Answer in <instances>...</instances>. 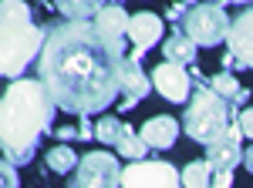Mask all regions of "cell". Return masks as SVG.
Segmentation results:
<instances>
[{
  "instance_id": "obj_24",
  "label": "cell",
  "mask_w": 253,
  "mask_h": 188,
  "mask_svg": "<svg viewBox=\"0 0 253 188\" xmlns=\"http://www.w3.org/2000/svg\"><path fill=\"white\" fill-rule=\"evenodd\" d=\"M78 138L81 141H95V125H91V118H81L78 121Z\"/></svg>"
},
{
  "instance_id": "obj_20",
  "label": "cell",
  "mask_w": 253,
  "mask_h": 188,
  "mask_svg": "<svg viewBox=\"0 0 253 188\" xmlns=\"http://www.w3.org/2000/svg\"><path fill=\"white\" fill-rule=\"evenodd\" d=\"M182 188H213V168L206 165V158L189 161L182 168Z\"/></svg>"
},
{
  "instance_id": "obj_9",
  "label": "cell",
  "mask_w": 253,
  "mask_h": 188,
  "mask_svg": "<svg viewBox=\"0 0 253 188\" xmlns=\"http://www.w3.org/2000/svg\"><path fill=\"white\" fill-rule=\"evenodd\" d=\"M118 88H122V104H118V111L135 108L142 97L152 94V77L142 71V61H135L132 54L118 64Z\"/></svg>"
},
{
  "instance_id": "obj_8",
  "label": "cell",
  "mask_w": 253,
  "mask_h": 188,
  "mask_svg": "<svg viewBox=\"0 0 253 188\" xmlns=\"http://www.w3.org/2000/svg\"><path fill=\"white\" fill-rule=\"evenodd\" d=\"M152 88H156L166 101H172V104L193 101V74H189V67H182V64H169V61L156 64V71H152Z\"/></svg>"
},
{
  "instance_id": "obj_7",
  "label": "cell",
  "mask_w": 253,
  "mask_h": 188,
  "mask_svg": "<svg viewBox=\"0 0 253 188\" xmlns=\"http://www.w3.org/2000/svg\"><path fill=\"white\" fill-rule=\"evenodd\" d=\"M182 175L169 161H132L122 171V188H179Z\"/></svg>"
},
{
  "instance_id": "obj_25",
  "label": "cell",
  "mask_w": 253,
  "mask_h": 188,
  "mask_svg": "<svg viewBox=\"0 0 253 188\" xmlns=\"http://www.w3.org/2000/svg\"><path fill=\"white\" fill-rule=\"evenodd\" d=\"M189 7H193V3H172V7L166 10V20H186Z\"/></svg>"
},
{
  "instance_id": "obj_13",
  "label": "cell",
  "mask_w": 253,
  "mask_h": 188,
  "mask_svg": "<svg viewBox=\"0 0 253 188\" xmlns=\"http://www.w3.org/2000/svg\"><path fill=\"white\" fill-rule=\"evenodd\" d=\"M138 134L145 138L149 148L166 151V148H172L175 138H179V121L169 118V114H159V118H149V121L142 125V131H138Z\"/></svg>"
},
{
  "instance_id": "obj_27",
  "label": "cell",
  "mask_w": 253,
  "mask_h": 188,
  "mask_svg": "<svg viewBox=\"0 0 253 188\" xmlns=\"http://www.w3.org/2000/svg\"><path fill=\"white\" fill-rule=\"evenodd\" d=\"M54 138H61V145H64V141H71V138H75V141H81L75 128H58V131H54Z\"/></svg>"
},
{
  "instance_id": "obj_2",
  "label": "cell",
  "mask_w": 253,
  "mask_h": 188,
  "mask_svg": "<svg viewBox=\"0 0 253 188\" xmlns=\"http://www.w3.org/2000/svg\"><path fill=\"white\" fill-rule=\"evenodd\" d=\"M61 108L54 104L51 91L41 84V77H20L7 84L3 101H0V141H3V158L14 165H27L34 155L44 131L54 128V114Z\"/></svg>"
},
{
  "instance_id": "obj_19",
  "label": "cell",
  "mask_w": 253,
  "mask_h": 188,
  "mask_svg": "<svg viewBox=\"0 0 253 188\" xmlns=\"http://www.w3.org/2000/svg\"><path fill=\"white\" fill-rule=\"evenodd\" d=\"M118 155L122 158H128V161H145V155H149V145H145V138L128 125L125 134H122V141H118Z\"/></svg>"
},
{
  "instance_id": "obj_1",
  "label": "cell",
  "mask_w": 253,
  "mask_h": 188,
  "mask_svg": "<svg viewBox=\"0 0 253 188\" xmlns=\"http://www.w3.org/2000/svg\"><path fill=\"white\" fill-rule=\"evenodd\" d=\"M125 61V37H108L95 24L58 20L47 24V44L38 61L41 84L68 114L91 118L122 94L118 64Z\"/></svg>"
},
{
  "instance_id": "obj_16",
  "label": "cell",
  "mask_w": 253,
  "mask_h": 188,
  "mask_svg": "<svg viewBox=\"0 0 253 188\" xmlns=\"http://www.w3.org/2000/svg\"><path fill=\"white\" fill-rule=\"evenodd\" d=\"M210 88H213L230 108H247V101H250V91L247 88H240V81H236V74H226V71H219V74L210 77Z\"/></svg>"
},
{
  "instance_id": "obj_15",
  "label": "cell",
  "mask_w": 253,
  "mask_h": 188,
  "mask_svg": "<svg viewBox=\"0 0 253 188\" xmlns=\"http://www.w3.org/2000/svg\"><path fill=\"white\" fill-rule=\"evenodd\" d=\"M196 51H199V47L182 34V27H179V24L172 27V34H169L166 44H162V57H166L169 64H182V67H189V64L196 61Z\"/></svg>"
},
{
  "instance_id": "obj_21",
  "label": "cell",
  "mask_w": 253,
  "mask_h": 188,
  "mask_svg": "<svg viewBox=\"0 0 253 188\" xmlns=\"http://www.w3.org/2000/svg\"><path fill=\"white\" fill-rule=\"evenodd\" d=\"M125 128H128V125H125L122 118H115V114H105V118L95 125V141H101V145H115V148H118V141H122Z\"/></svg>"
},
{
  "instance_id": "obj_18",
  "label": "cell",
  "mask_w": 253,
  "mask_h": 188,
  "mask_svg": "<svg viewBox=\"0 0 253 188\" xmlns=\"http://www.w3.org/2000/svg\"><path fill=\"white\" fill-rule=\"evenodd\" d=\"M81 158H75V151L68 148V145H58V148L47 151V158H44V171H54V175H68L71 168H78Z\"/></svg>"
},
{
  "instance_id": "obj_23",
  "label": "cell",
  "mask_w": 253,
  "mask_h": 188,
  "mask_svg": "<svg viewBox=\"0 0 253 188\" xmlns=\"http://www.w3.org/2000/svg\"><path fill=\"white\" fill-rule=\"evenodd\" d=\"M20 178H17V165L10 158H3V188H17Z\"/></svg>"
},
{
  "instance_id": "obj_17",
  "label": "cell",
  "mask_w": 253,
  "mask_h": 188,
  "mask_svg": "<svg viewBox=\"0 0 253 188\" xmlns=\"http://www.w3.org/2000/svg\"><path fill=\"white\" fill-rule=\"evenodd\" d=\"M61 10V17L64 20H75V24H91V20L101 14V7L105 3H95V0H61L54 3Z\"/></svg>"
},
{
  "instance_id": "obj_14",
  "label": "cell",
  "mask_w": 253,
  "mask_h": 188,
  "mask_svg": "<svg viewBox=\"0 0 253 188\" xmlns=\"http://www.w3.org/2000/svg\"><path fill=\"white\" fill-rule=\"evenodd\" d=\"M91 24H95L101 34H108V37H128L132 14H128L122 3H105V7H101V14H98Z\"/></svg>"
},
{
  "instance_id": "obj_22",
  "label": "cell",
  "mask_w": 253,
  "mask_h": 188,
  "mask_svg": "<svg viewBox=\"0 0 253 188\" xmlns=\"http://www.w3.org/2000/svg\"><path fill=\"white\" fill-rule=\"evenodd\" d=\"M236 125H240L243 138H253V108H243V111L236 114Z\"/></svg>"
},
{
  "instance_id": "obj_26",
  "label": "cell",
  "mask_w": 253,
  "mask_h": 188,
  "mask_svg": "<svg viewBox=\"0 0 253 188\" xmlns=\"http://www.w3.org/2000/svg\"><path fill=\"white\" fill-rule=\"evenodd\" d=\"M233 185V171H213V188H230Z\"/></svg>"
},
{
  "instance_id": "obj_11",
  "label": "cell",
  "mask_w": 253,
  "mask_h": 188,
  "mask_svg": "<svg viewBox=\"0 0 253 188\" xmlns=\"http://www.w3.org/2000/svg\"><path fill=\"white\" fill-rule=\"evenodd\" d=\"M243 131H240V125L233 121V128L226 131V138H219L216 145H210L206 148V165L213 171H233L236 165H243Z\"/></svg>"
},
{
  "instance_id": "obj_12",
  "label": "cell",
  "mask_w": 253,
  "mask_h": 188,
  "mask_svg": "<svg viewBox=\"0 0 253 188\" xmlns=\"http://www.w3.org/2000/svg\"><path fill=\"white\" fill-rule=\"evenodd\" d=\"M166 34V20L152 14V10H138L132 14V24H128V40H132V51L135 54H145L149 47H156Z\"/></svg>"
},
{
  "instance_id": "obj_6",
  "label": "cell",
  "mask_w": 253,
  "mask_h": 188,
  "mask_svg": "<svg viewBox=\"0 0 253 188\" xmlns=\"http://www.w3.org/2000/svg\"><path fill=\"white\" fill-rule=\"evenodd\" d=\"M122 165L108 151H88L81 155V165L75 168V178L68 188H118L122 185Z\"/></svg>"
},
{
  "instance_id": "obj_4",
  "label": "cell",
  "mask_w": 253,
  "mask_h": 188,
  "mask_svg": "<svg viewBox=\"0 0 253 188\" xmlns=\"http://www.w3.org/2000/svg\"><path fill=\"white\" fill-rule=\"evenodd\" d=\"M189 74H193V101H189V108L182 114V131L189 134L193 141L210 148L219 138H226V131L233 128L230 125V111L233 108L210 88V77L203 71L189 67Z\"/></svg>"
},
{
  "instance_id": "obj_3",
  "label": "cell",
  "mask_w": 253,
  "mask_h": 188,
  "mask_svg": "<svg viewBox=\"0 0 253 188\" xmlns=\"http://www.w3.org/2000/svg\"><path fill=\"white\" fill-rule=\"evenodd\" d=\"M47 44V27H38L31 17V7L7 0L0 7V71L7 81H20L24 71L34 64V57L41 61Z\"/></svg>"
},
{
  "instance_id": "obj_28",
  "label": "cell",
  "mask_w": 253,
  "mask_h": 188,
  "mask_svg": "<svg viewBox=\"0 0 253 188\" xmlns=\"http://www.w3.org/2000/svg\"><path fill=\"white\" fill-rule=\"evenodd\" d=\"M243 168H247V171L253 175V145H250L247 151H243Z\"/></svg>"
},
{
  "instance_id": "obj_10",
  "label": "cell",
  "mask_w": 253,
  "mask_h": 188,
  "mask_svg": "<svg viewBox=\"0 0 253 188\" xmlns=\"http://www.w3.org/2000/svg\"><path fill=\"white\" fill-rule=\"evenodd\" d=\"M226 54L236 57L240 71H253V3L236 14L230 37H226Z\"/></svg>"
},
{
  "instance_id": "obj_5",
  "label": "cell",
  "mask_w": 253,
  "mask_h": 188,
  "mask_svg": "<svg viewBox=\"0 0 253 188\" xmlns=\"http://www.w3.org/2000/svg\"><path fill=\"white\" fill-rule=\"evenodd\" d=\"M179 27H182V34L193 40L196 47H216V44H223L230 37L233 20H230L223 3H193Z\"/></svg>"
}]
</instances>
